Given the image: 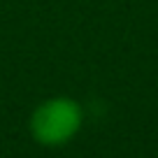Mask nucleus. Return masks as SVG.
Listing matches in <instances>:
<instances>
[{
  "instance_id": "nucleus-1",
  "label": "nucleus",
  "mask_w": 158,
  "mask_h": 158,
  "mask_svg": "<svg viewBox=\"0 0 158 158\" xmlns=\"http://www.w3.org/2000/svg\"><path fill=\"white\" fill-rule=\"evenodd\" d=\"M84 126V109L74 98H47L33 109L28 121L30 135L42 147H63L72 142Z\"/></svg>"
}]
</instances>
